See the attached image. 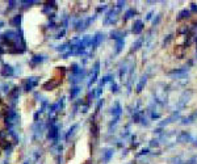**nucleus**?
I'll return each instance as SVG.
<instances>
[{"mask_svg": "<svg viewBox=\"0 0 197 164\" xmlns=\"http://www.w3.org/2000/svg\"><path fill=\"white\" fill-rule=\"evenodd\" d=\"M142 30H143V22L141 21V20H137V21L134 22L133 33H136V34H138V33H141Z\"/></svg>", "mask_w": 197, "mask_h": 164, "instance_id": "nucleus-1", "label": "nucleus"}, {"mask_svg": "<svg viewBox=\"0 0 197 164\" xmlns=\"http://www.w3.org/2000/svg\"><path fill=\"white\" fill-rule=\"evenodd\" d=\"M188 15H189V11H187V9H183L181 12H180V15H179V17H177V20H183V19L188 17Z\"/></svg>", "mask_w": 197, "mask_h": 164, "instance_id": "nucleus-2", "label": "nucleus"}, {"mask_svg": "<svg viewBox=\"0 0 197 164\" xmlns=\"http://www.w3.org/2000/svg\"><path fill=\"white\" fill-rule=\"evenodd\" d=\"M197 117V114L195 113V114H192L191 116V117H188V118H185L184 121H183V123H191V122H193V120H195V118Z\"/></svg>", "mask_w": 197, "mask_h": 164, "instance_id": "nucleus-3", "label": "nucleus"}, {"mask_svg": "<svg viewBox=\"0 0 197 164\" xmlns=\"http://www.w3.org/2000/svg\"><path fill=\"white\" fill-rule=\"evenodd\" d=\"M131 15H136V11L134 9H130V11H128V12H126V17H125V20H128V19H130L131 17Z\"/></svg>", "mask_w": 197, "mask_h": 164, "instance_id": "nucleus-4", "label": "nucleus"}]
</instances>
